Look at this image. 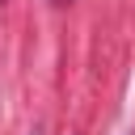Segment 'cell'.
Instances as JSON below:
<instances>
[{
  "instance_id": "1",
  "label": "cell",
  "mask_w": 135,
  "mask_h": 135,
  "mask_svg": "<svg viewBox=\"0 0 135 135\" xmlns=\"http://www.w3.org/2000/svg\"><path fill=\"white\" fill-rule=\"evenodd\" d=\"M34 135H42V131H34Z\"/></svg>"
},
{
  "instance_id": "2",
  "label": "cell",
  "mask_w": 135,
  "mask_h": 135,
  "mask_svg": "<svg viewBox=\"0 0 135 135\" xmlns=\"http://www.w3.org/2000/svg\"><path fill=\"white\" fill-rule=\"evenodd\" d=\"M59 4H63V0H59Z\"/></svg>"
}]
</instances>
